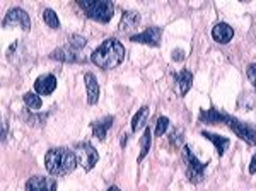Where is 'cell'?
Segmentation results:
<instances>
[{
    "mask_svg": "<svg viewBox=\"0 0 256 191\" xmlns=\"http://www.w3.org/2000/svg\"><path fill=\"white\" fill-rule=\"evenodd\" d=\"M192 82H193V74L190 72L188 68H183L178 74L176 84H178V92H180V96H184L188 92L190 87H192Z\"/></svg>",
    "mask_w": 256,
    "mask_h": 191,
    "instance_id": "cell-16",
    "label": "cell"
},
{
    "mask_svg": "<svg viewBox=\"0 0 256 191\" xmlns=\"http://www.w3.org/2000/svg\"><path fill=\"white\" fill-rule=\"evenodd\" d=\"M234 36V29L226 22H218L212 29V38L220 44H227Z\"/></svg>",
    "mask_w": 256,
    "mask_h": 191,
    "instance_id": "cell-11",
    "label": "cell"
},
{
    "mask_svg": "<svg viewBox=\"0 0 256 191\" xmlns=\"http://www.w3.org/2000/svg\"><path fill=\"white\" fill-rule=\"evenodd\" d=\"M125 58V48L123 44L116 40H106L104 43H101L94 50L90 60L94 65H98L99 68L111 70L116 68Z\"/></svg>",
    "mask_w": 256,
    "mask_h": 191,
    "instance_id": "cell-2",
    "label": "cell"
},
{
    "mask_svg": "<svg viewBox=\"0 0 256 191\" xmlns=\"http://www.w3.org/2000/svg\"><path fill=\"white\" fill-rule=\"evenodd\" d=\"M160 38H162V29L160 28H148L146 31L138 32V34L130 36V40L134 41V43L148 44V46H159Z\"/></svg>",
    "mask_w": 256,
    "mask_h": 191,
    "instance_id": "cell-8",
    "label": "cell"
},
{
    "mask_svg": "<svg viewBox=\"0 0 256 191\" xmlns=\"http://www.w3.org/2000/svg\"><path fill=\"white\" fill-rule=\"evenodd\" d=\"M24 102H26V106L30 108V110H40L41 108V99L38 94L34 92H28L24 94Z\"/></svg>",
    "mask_w": 256,
    "mask_h": 191,
    "instance_id": "cell-21",
    "label": "cell"
},
{
    "mask_svg": "<svg viewBox=\"0 0 256 191\" xmlns=\"http://www.w3.org/2000/svg\"><path fill=\"white\" fill-rule=\"evenodd\" d=\"M246 74H248V78L251 80V84H253V86H254V89H256V64L248 65Z\"/></svg>",
    "mask_w": 256,
    "mask_h": 191,
    "instance_id": "cell-24",
    "label": "cell"
},
{
    "mask_svg": "<svg viewBox=\"0 0 256 191\" xmlns=\"http://www.w3.org/2000/svg\"><path fill=\"white\" fill-rule=\"evenodd\" d=\"M86 87H88V102L89 104H96L99 99V86H98V78L92 74H86L84 76Z\"/></svg>",
    "mask_w": 256,
    "mask_h": 191,
    "instance_id": "cell-14",
    "label": "cell"
},
{
    "mask_svg": "<svg viewBox=\"0 0 256 191\" xmlns=\"http://www.w3.org/2000/svg\"><path fill=\"white\" fill-rule=\"evenodd\" d=\"M7 138V123L2 122V142H6Z\"/></svg>",
    "mask_w": 256,
    "mask_h": 191,
    "instance_id": "cell-28",
    "label": "cell"
},
{
    "mask_svg": "<svg viewBox=\"0 0 256 191\" xmlns=\"http://www.w3.org/2000/svg\"><path fill=\"white\" fill-rule=\"evenodd\" d=\"M198 120L204 123H224L226 126H229L230 130L239 136V138L244 140L248 145H256V130H253L250 124L239 122L234 116L226 114L217 110H207V111H202Z\"/></svg>",
    "mask_w": 256,
    "mask_h": 191,
    "instance_id": "cell-1",
    "label": "cell"
},
{
    "mask_svg": "<svg viewBox=\"0 0 256 191\" xmlns=\"http://www.w3.org/2000/svg\"><path fill=\"white\" fill-rule=\"evenodd\" d=\"M250 172L254 174L256 172V154L253 156V159H251V164H250Z\"/></svg>",
    "mask_w": 256,
    "mask_h": 191,
    "instance_id": "cell-27",
    "label": "cell"
},
{
    "mask_svg": "<svg viewBox=\"0 0 256 191\" xmlns=\"http://www.w3.org/2000/svg\"><path fill=\"white\" fill-rule=\"evenodd\" d=\"M106 191H122V190H120L118 186H111V188H108Z\"/></svg>",
    "mask_w": 256,
    "mask_h": 191,
    "instance_id": "cell-29",
    "label": "cell"
},
{
    "mask_svg": "<svg viewBox=\"0 0 256 191\" xmlns=\"http://www.w3.org/2000/svg\"><path fill=\"white\" fill-rule=\"evenodd\" d=\"M44 166L52 176H65L77 168V156L70 148H50L44 156Z\"/></svg>",
    "mask_w": 256,
    "mask_h": 191,
    "instance_id": "cell-3",
    "label": "cell"
},
{
    "mask_svg": "<svg viewBox=\"0 0 256 191\" xmlns=\"http://www.w3.org/2000/svg\"><path fill=\"white\" fill-rule=\"evenodd\" d=\"M52 58L62 60V62H82V58H79V52L70 48L68 44L67 46H62L58 50H55V52L52 53Z\"/></svg>",
    "mask_w": 256,
    "mask_h": 191,
    "instance_id": "cell-15",
    "label": "cell"
},
{
    "mask_svg": "<svg viewBox=\"0 0 256 191\" xmlns=\"http://www.w3.org/2000/svg\"><path fill=\"white\" fill-rule=\"evenodd\" d=\"M150 142H152V138H150V130H148V126L147 128H144V135H142V138H140V156H138V162L140 160H144V157L148 154V148H150Z\"/></svg>",
    "mask_w": 256,
    "mask_h": 191,
    "instance_id": "cell-19",
    "label": "cell"
},
{
    "mask_svg": "<svg viewBox=\"0 0 256 191\" xmlns=\"http://www.w3.org/2000/svg\"><path fill=\"white\" fill-rule=\"evenodd\" d=\"M26 191H56V181L46 176H32L26 182Z\"/></svg>",
    "mask_w": 256,
    "mask_h": 191,
    "instance_id": "cell-9",
    "label": "cell"
},
{
    "mask_svg": "<svg viewBox=\"0 0 256 191\" xmlns=\"http://www.w3.org/2000/svg\"><path fill=\"white\" fill-rule=\"evenodd\" d=\"M79 7L86 12L89 19H94L98 22H110L114 12V4L113 2H94V0H80Z\"/></svg>",
    "mask_w": 256,
    "mask_h": 191,
    "instance_id": "cell-4",
    "label": "cell"
},
{
    "mask_svg": "<svg viewBox=\"0 0 256 191\" xmlns=\"http://www.w3.org/2000/svg\"><path fill=\"white\" fill-rule=\"evenodd\" d=\"M205 136V138H208L210 142H212L214 145L217 147V152H218V156H224L226 150H227V147L230 145V140L229 138H226V136H220V135H216V134H210V132H204L202 134Z\"/></svg>",
    "mask_w": 256,
    "mask_h": 191,
    "instance_id": "cell-17",
    "label": "cell"
},
{
    "mask_svg": "<svg viewBox=\"0 0 256 191\" xmlns=\"http://www.w3.org/2000/svg\"><path fill=\"white\" fill-rule=\"evenodd\" d=\"M114 118L113 116H104V118L98 120V122H94L90 126H92V134L96 136L98 140H104L106 138V134H108V130L111 128V124H113Z\"/></svg>",
    "mask_w": 256,
    "mask_h": 191,
    "instance_id": "cell-12",
    "label": "cell"
},
{
    "mask_svg": "<svg viewBox=\"0 0 256 191\" xmlns=\"http://www.w3.org/2000/svg\"><path fill=\"white\" fill-rule=\"evenodd\" d=\"M68 46L70 48H74V50H77V52H79V50H82L86 46V44H88V40L84 38V36H79V34H72L68 38Z\"/></svg>",
    "mask_w": 256,
    "mask_h": 191,
    "instance_id": "cell-22",
    "label": "cell"
},
{
    "mask_svg": "<svg viewBox=\"0 0 256 191\" xmlns=\"http://www.w3.org/2000/svg\"><path fill=\"white\" fill-rule=\"evenodd\" d=\"M43 19H44V22H46L50 28H53V29L60 28V20H58V18H56L55 10L44 9V12H43Z\"/></svg>",
    "mask_w": 256,
    "mask_h": 191,
    "instance_id": "cell-20",
    "label": "cell"
},
{
    "mask_svg": "<svg viewBox=\"0 0 256 191\" xmlns=\"http://www.w3.org/2000/svg\"><path fill=\"white\" fill-rule=\"evenodd\" d=\"M74 148H76L77 160H79V164L86 169V171H90V169L98 164L99 154L89 142H79V144H76Z\"/></svg>",
    "mask_w": 256,
    "mask_h": 191,
    "instance_id": "cell-6",
    "label": "cell"
},
{
    "mask_svg": "<svg viewBox=\"0 0 256 191\" xmlns=\"http://www.w3.org/2000/svg\"><path fill=\"white\" fill-rule=\"evenodd\" d=\"M180 136H181V130H178L176 132V134H174V132H172V134H171V144H180Z\"/></svg>",
    "mask_w": 256,
    "mask_h": 191,
    "instance_id": "cell-26",
    "label": "cell"
},
{
    "mask_svg": "<svg viewBox=\"0 0 256 191\" xmlns=\"http://www.w3.org/2000/svg\"><path fill=\"white\" fill-rule=\"evenodd\" d=\"M138 22H140V14H138V12L126 10L125 14H123L122 20H120V24H118V31L120 32H126V31H130V29H135L138 26Z\"/></svg>",
    "mask_w": 256,
    "mask_h": 191,
    "instance_id": "cell-13",
    "label": "cell"
},
{
    "mask_svg": "<svg viewBox=\"0 0 256 191\" xmlns=\"http://www.w3.org/2000/svg\"><path fill=\"white\" fill-rule=\"evenodd\" d=\"M183 159H184V164H186V174H188L190 181H192V182L204 181L205 166H207V162L202 164L200 160L196 159L195 154L192 152V148H190L188 145H184V147H183Z\"/></svg>",
    "mask_w": 256,
    "mask_h": 191,
    "instance_id": "cell-5",
    "label": "cell"
},
{
    "mask_svg": "<svg viewBox=\"0 0 256 191\" xmlns=\"http://www.w3.org/2000/svg\"><path fill=\"white\" fill-rule=\"evenodd\" d=\"M147 118H148V108L142 106L132 118V132H138L140 128H147Z\"/></svg>",
    "mask_w": 256,
    "mask_h": 191,
    "instance_id": "cell-18",
    "label": "cell"
},
{
    "mask_svg": "<svg viewBox=\"0 0 256 191\" xmlns=\"http://www.w3.org/2000/svg\"><path fill=\"white\" fill-rule=\"evenodd\" d=\"M55 89H56V77L55 76H50V74H46V76H41V77L36 78V82H34L36 94L48 96V94H52Z\"/></svg>",
    "mask_w": 256,
    "mask_h": 191,
    "instance_id": "cell-10",
    "label": "cell"
},
{
    "mask_svg": "<svg viewBox=\"0 0 256 191\" xmlns=\"http://www.w3.org/2000/svg\"><path fill=\"white\" fill-rule=\"evenodd\" d=\"M183 56H184L183 50H176V52H172V60L180 62V60H183Z\"/></svg>",
    "mask_w": 256,
    "mask_h": 191,
    "instance_id": "cell-25",
    "label": "cell"
},
{
    "mask_svg": "<svg viewBox=\"0 0 256 191\" xmlns=\"http://www.w3.org/2000/svg\"><path fill=\"white\" fill-rule=\"evenodd\" d=\"M168 126H169V120L166 116H160L158 120V123H156V136H160V135L166 134Z\"/></svg>",
    "mask_w": 256,
    "mask_h": 191,
    "instance_id": "cell-23",
    "label": "cell"
},
{
    "mask_svg": "<svg viewBox=\"0 0 256 191\" xmlns=\"http://www.w3.org/2000/svg\"><path fill=\"white\" fill-rule=\"evenodd\" d=\"M12 28V26H19L22 31H30L31 28V20H30V16H28L26 10L19 9V7H14L7 12L6 19L2 22V28Z\"/></svg>",
    "mask_w": 256,
    "mask_h": 191,
    "instance_id": "cell-7",
    "label": "cell"
}]
</instances>
